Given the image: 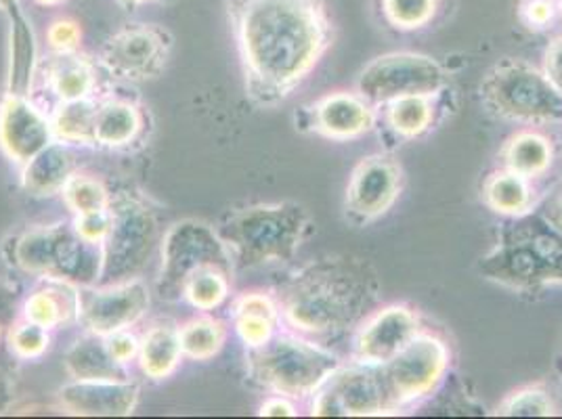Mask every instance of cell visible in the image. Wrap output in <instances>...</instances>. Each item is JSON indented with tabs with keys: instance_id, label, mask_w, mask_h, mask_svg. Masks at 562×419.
<instances>
[{
	"instance_id": "48",
	"label": "cell",
	"mask_w": 562,
	"mask_h": 419,
	"mask_svg": "<svg viewBox=\"0 0 562 419\" xmlns=\"http://www.w3.org/2000/svg\"><path fill=\"white\" fill-rule=\"evenodd\" d=\"M559 18L562 20V0H559Z\"/></svg>"
},
{
	"instance_id": "32",
	"label": "cell",
	"mask_w": 562,
	"mask_h": 419,
	"mask_svg": "<svg viewBox=\"0 0 562 419\" xmlns=\"http://www.w3.org/2000/svg\"><path fill=\"white\" fill-rule=\"evenodd\" d=\"M386 107V126L397 135L398 139H418L424 135L435 120V105L432 97L426 94H412L391 101Z\"/></svg>"
},
{
	"instance_id": "47",
	"label": "cell",
	"mask_w": 562,
	"mask_h": 419,
	"mask_svg": "<svg viewBox=\"0 0 562 419\" xmlns=\"http://www.w3.org/2000/svg\"><path fill=\"white\" fill-rule=\"evenodd\" d=\"M34 2L41 7H59L64 0H34Z\"/></svg>"
},
{
	"instance_id": "4",
	"label": "cell",
	"mask_w": 562,
	"mask_h": 419,
	"mask_svg": "<svg viewBox=\"0 0 562 419\" xmlns=\"http://www.w3.org/2000/svg\"><path fill=\"white\" fill-rule=\"evenodd\" d=\"M216 231L232 252L235 271H255L294 260L311 231V216L299 202L255 204L229 212Z\"/></svg>"
},
{
	"instance_id": "11",
	"label": "cell",
	"mask_w": 562,
	"mask_h": 419,
	"mask_svg": "<svg viewBox=\"0 0 562 419\" xmlns=\"http://www.w3.org/2000/svg\"><path fill=\"white\" fill-rule=\"evenodd\" d=\"M449 84L443 66L420 53H389L370 61L357 80V93L372 105H389L401 97L435 94Z\"/></svg>"
},
{
	"instance_id": "17",
	"label": "cell",
	"mask_w": 562,
	"mask_h": 419,
	"mask_svg": "<svg viewBox=\"0 0 562 419\" xmlns=\"http://www.w3.org/2000/svg\"><path fill=\"white\" fill-rule=\"evenodd\" d=\"M374 126V105L361 94L347 91H336L317 99L303 107L301 117L296 120V128L338 143L366 137Z\"/></svg>"
},
{
	"instance_id": "41",
	"label": "cell",
	"mask_w": 562,
	"mask_h": 419,
	"mask_svg": "<svg viewBox=\"0 0 562 419\" xmlns=\"http://www.w3.org/2000/svg\"><path fill=\"white\" fill-rule=\"evenodd\" d=\"M105 340H108L110 354L114 356V361L120 363L122 367H128L133 361H137V356H139L140 338H137L131 329L116 331V333L108 336Z\"/></svg>"
},
{
	"instance_id": "10",
	"label": "cell",
	"mask_w": 562,
	"mask_h": 419,
	"mask_svg": "<svg viewBox=\"0 0 562 419\" xmlns=\"http://www.w3.org/2000/svg\"><path fill=\"white\" fill-rule=\"evenodd\" d=\"M451 352L439 336L420 331L407 347L378 367L386 395V409L412 407L432 395L449 372Z\"/></svg>"
},
{
	"instance_id": "16",
	"label": "cell",
	"mask_w": 562,
	"mask_h": 419,
	"mask_svg": "<svg viewBox=\"0 0 562 419\" xmlns=\"http://www.w3.org/2000/svg\"><path fill=\"white\" fill-rule=\"evenodd\" d=\"M420 331L418 313L405 304H389L372 310L357 327L352 359L359 365L382 367Z\"/></svg>"
},
{
	"instance_id": "22",
	"label": "cell",
	"mask_w": 562,
	"mask_h": 419,
	"mask_svg": "<svg viewBox=\"0 0 562 419\" xmlns=\"http://www.w3.org/2000/svg\"><path fill=\"white\" fill-rule=\"evenodd\" d=\"M7 20H9L7 94L32 97L34 80H36L38 68H41L36 32L22 9L9 13Z\"/></svg>"
},
{
	"instance_id": "46",
	"label": "cell",
	"mask_w": 562,
	"mask_h": 419,
	"mask_svg": "<svg viewBox=\"0 0 562 419\" xmlns=\"http://www.w3.org/2000/svg\"><path fill=\"white\" fill-rule=\"evenodd\" d=\"M18 9H22V0H0V11H2L4 15L13 13V11H18Z\"/></svg>"
},
{
	"instance_id": "15",
	"label": "cell",
	"mask_w": 562,
	"mask_h": 419,
	"mask_svg": "<svg viewBox=\"0 0 562 419\" xmlns=\"http://www.w3.org/2000/svg\"><path fill=\"white\" fill-rule=\"evenodd\" d=\"M403 189V170L389 156L374 154L352 168L345 210L355 225L374 223L397 204Z\"/></svg>"
},
{
	"instance_id": "43",
	"label": "cell",
	"mask_w": 562,
	"mask_h": 419,
	"mask_svg": "<svg viewBox=\"0 0 562 419\" xmlns=\"http://www.w3.org/2000/svg\"><path fill=\"white\" fill-rule=\"evenodd\" d=\"M290 400H292V398H288V396H269V398L260 405L258 416H267V418H294V416H296V407H294Z\"/></svg>"
},
{
	"instance_id": "12",
	"label": "cell",
	"mask_w": 562,
	"mask_h": 419,
	"mask_svg": "<svg viewBox=\"0 0 562 419\" xmlns=\"http://www.w3.org/2000/svg\"><path fill=\"white\" fill-rule=\"evenodd\" d=\"M175 38L156 24H128L116 30L99 50L97 64L116 80L147 82L168 66Z\"/></svg>"
},
{
	"instance_id": "35",
	"label": "cell",
	"mask_w": 562,
	"mask_h": 419,
	"mask_svg": "<svg viewBox=\"0 0 562 419\" xmlns=\"http://www.w3.org/2000/svg\"><path fill=\"white\" fill-rule=\"evenodd\" d=\"M7 344L15 359L38 361L50 349V329L18 317L7 331Z\"/></svg>"
},
{
	"instance_id": "23",
	"label": "cell",
	"mask_w": 562,
	"mask_h": 419,
	"mask_svg": "<svg viewBox=\"0 0 562 419\" xmlns=\"http://www.w3.org/2000/svg\"><path fill=\"white\" fill-rule=\"evenodd\" d=\"M232 324L246 349H258L280 329V303L267 292H244L232 306Z\"/></svg>"
},
{
	"instance_id": "30",
	"label": "cell",
	"mask_w": 562,
	"mask_h": 419,
	"mask_svg": "<svg viewBox=\"0 0 562 419\" xmlns=\"http://www.w3.org/2000/svg\"><path fill=\"white\" fill-rule=\"evenodd\" d=\"M94 114H97L94 99L57 103L48 114L53 137L70 147L94 145Z\"/></svg>"
},
{
	"instance_id": "36",
	"label": "cell",
	"mask_w": 562,
	"mask_h": 419,
	"mask_svg": "<svg viewBox=\"0 0 562 419\" xmlns=\"http://www.w3.org/2000/svg\"><path fill=\"white\" fill-rule=\"evenodd\" d=\"M439 11V0H382V15L397 30H420Z\"/></svg>"
},
{
	"instance_id": "1",
	"label": "cell",
	"mask_w": 562,
	"mask_h": 419,
	"mask_svg": "<svg viewBox=\"0 0 562 419\" xmlns=\"http://www.w3.org/2000/svg\"><path fill=\"white\" fill-rule=\"evenodd\" d=\"M248 97L273 107L294 93L331 45L324 0H227Z\"/></svg>"
},
{
	"instance_id": "42",
	"label": "cell",
	"mask_w": 562,
	"mask_h": 419,
	"mask_svg": "<svg viewBox=\"0 0 562 419\" xmlns=\"http://www.w3.org/2000/svg\"><path fill=\"white\" fill-rule=\"evenodd\" d=\"M543 73L550 78V82L562 93V36L554 38L550 43V47L546 48Z\"/></svg>"
},
{
	"instance_id": "31",
	"label": "cell",
	"mask_w": 562,
	"mask_h": 419,
	"mask_svg": "<svg viewBox=\"0 0 562 419\" xmlns=\"http://www.w3.org/2000/svg\"><path fill=\"white\" fill-rule=\"evenodd\" d=\"M179 340L183 356L189 361H211L227 342V326L209 313L193 317L179 326Z\"/></svg>"
},
{
	"instance_id": "3",
	"label": "cell",
	"mask_w": 562,
	"mask_h": 419,
	"mask_svg": "<svg viewBox=\"0 0 562 419\" xmlns=\"http://www.w3.org/2000/svg\"><path fill=\"white\" fill-rule=\"evenodd\" d=\"M479 271L485 280L516 292L562 283V234L543 212L510 216L497 244L481 258Z\"/></svg>"
},
{
	"instance_id": "20",
	"label": "cell",
	"mask_w": 562,
	"mask_h": 419,
	"mask_svg": "<svg viewBox=\"0 0 562 419\" xmlns=\"http://www.w3.org/2000/svg\"><path fill=\"white\" fill-rule=\"evenodd\" d=\"M101 70L97 59L76 53H50L41 64L38 73L47 84L48 93L57 103L93 99L97 91V71Z\"/></svg>"
},
{
	"instance_id": "8",
	"label": "cell",
	"mask_w": 562,
	"mask_h": 419,
	"mask_svg": "<svg viewBox=\"0 0 562 419\" xmlns=\"http://www.w3.org/2000/svg\"><path fill=\"white\" fill-rule=\"evenodd\" d=\"M481 97L495 116L522 124L562 122V93L550 78L525 61L506 59L487 71Z\"/></svg>"
},
{
	"instance_id": "34",
	"label": "cell",
	"mask_w": 562,
	"mask_h": 419,
	"mask_svg": "<svg viewBox=\"0 0 562 419\" xmlns=\"http://www.w3.org/2000/svg\"><path fill=\"white\" fill-rule=\"evenodd\" d=\"M64 204L68 206L74 216L78 214H89V212H97V210L110 208L112 202V193L105 186L101 179H97L93 174L80 172L76 170L71 174L70 181L64 186L61 191Z\"/></svg>"
},
{
	"instance_id": "38",
	"label": "cell",
	"mask_w": 562,
	"mask_h": 419,
	"mask_svg": "<svg viewBox=\"0 0 562 419\" xmlns=\"http://www.w3.org/2000/svg\"><path fill=\"white\" fill-rule=\"evenodd\" d=\"M47 43L50 53H76L82 43V30L74 20L61 18L48 25Z\"/></svg>"
},
{
	"instance_id": "44",
	"label": "cell",
	"mask_w": 562,
	"mask_h": 419,
	"mask_svg": "<svg viewBox=\"0 0 562 419\" xmlns=\"http://www.w3.org/2000/svg\"><path fill=\"white\" fill-rule=\"evenodd\" d=\"M543 216L562 234V191H559L543 210Z\"/></svg>"
},
{
	"instance_id": "2",
	"label": "cell",
	"mask_w": 562,
	"mask_h": 419,
	"mask_svg": "<svg viewBox=\"0 0 562 419\" xmlns=\"http://www.w3.org/2000/svg\"><path fill=\"white\" fill-rule=\"evenodd\" d=\"M276 298L281 326L313 340L361 324L378 298V280L357 258H319L285 281Z\"/></svg>"
},
{
	"instance_id": "45",
	"label": "cell",
	"mask_w": 562,
	"mask_h": 419,
	"mask_svg": "<svg viewBox=\"0 0 562 419\" xmlns=\"http://www.w3.org/2000/svg\"><path fill=\"white\" fill-rule=\"evenodd\" d=\"M116 2L124 11H137L140 4H145V2H162V4H168L172 0H116Z\"/></svg>"
},
{
	"instance_id": "5",
	"label": "cell",
	"mask_w": 562,
	"mask_h": 419,
	"mask_svg": "<svg viewBox=\"0 0 562 419\" xmlns=\"http://www.w3.org/2000/svg\"><path fill=\"white\" fill-rule=\"evenodd\" d=\"M4 258L11 269L30 278L97 285L101 278V246L76 234L71 223L32 225L4 239Z\"/></svg>"
},
{
	"instance_id": "18",
	"label": "cell",
	"mask_w": 562,
	"mask_h": 419,
	"mask_svg": "<svg viewBox=\"0 0 562 419\" xmlns=\"http://www.w3.org/2000/svg\"><path fill=\"white\" fill-rule=\"evenodd\" d=\"M53 140L48 114L32 97L4 94L0 101V151L11 162L24 166Z\"/></svg>"
},
{
	"instance_id": "39",
	"label": "cell",
	"mask_w": 562,
	"mask_h": 419,
	"mask_svg": "<svg viewBox=\"0 0 562 419\" xmlns=\"http://www.w3.org/2000/svg\"><path fill=\"white\" fill-rule=\"evenodd\" d=\"M76 234L80 235L82 239L91 241L101 246L105 235L110 231V208L97 210V212H89V214H78L71 220Z\"/></svg>"
},
{
	"instance_id": "7",
	"label": "cell",
	"mask_w": 562,
	"mask_h": 419,
	"mask_svg": "<svg viewBox=\"0 0 562 419\" xmlns=\"http://www.w3.org/2000/svg\"><path fill=\"white\" fill-rule=\"evenodd\" d=\"M156 210L135 191L112 193L110 231L101 244V278L97 285L135 280L160 246Z\"/></svg>"
},
{
	"instance_id": "14",
	"label": "cell",
	"mask_w": 562,
	"mask_h": 419,
	"mask_svg": "<svg viewBox=\"0 0 562 419\" xmlns=\"http://www.w3.org/2000/svg\"><path fill=\"white\" fill-rule=\"evenodd\" d=\"M149 287L143 280L80 287L78 326L97 336H112L137 326L149 310Z\"/></svg>"
},
{
	"instance_id": "28",
	"label": "cell",
	"mask_w": 562,
	"mask_h": 419,
	"mask_svg": "<svg viewBox=\"0 0 562 419\" xmlns=\"http://www.w3.org/2000/svg\"><path fill=\"white\" fill-rule=\"evenodd\" d=\"M533 186L531 179L520 177L508 168L495 170L483 183V202L493 212L510 218L533 210Z\"/></svg>"
},
{
	"instance_id": "29",
	"label": "cell",
	"mask_w": 562,
	"mask_h": 419,
	"mask_svg": "<svg viewBox=\"0 0 562 419\" xmlns=\"http://www.w3.org/2000/svg\"><path fill=\"white\" fill-rule=\"evenodd\" d=\"M552 143L536 131H520L513 135L502 149L504 168L513 170L520 177L538 179L546 174L552 166Z\"/></svg>"
},
{
	"instance_id": "6",
	"label": "cell",
	"mask_w": 562,
	"mask_h": 419,
	"mask_svg": "<svg viewBox=\"0 0 562 419\" xmlns=\"http://www.w3.org/2000/svg\"><path fill=\"white\" fill-rule=\"evenodd\" d=\"M246 367L260 388L288 398H311L342 361L315 340L276 333L269 342L246 352Z\"/></svg>"
},
{
	"instance_id": "25",
	"label": "cell",
	"mask_w": 562,
	"mask_h": 419,
	"mask_svg": "<svg viewBox=\"0 0 562 419\" xmlns=\"http://www.w3.org/2000/svg\"><path fill=\"white\" fill-rule=\"evenodd\" d=\"M74 172L76 158L70 145L53 140L47 149L22 166V186L32 197L61 195Z\"/></svg>"
},
{
	"instance_id": "40",
	"label": "cell",
	"mask_w": 562,
	"mask_h": 419,
	"mask_svg": "<svg viewBox=\"0 0 562 419\" xmlns=\"http://www.w3.org/2000/svg\"><path fill=\"white\" fill-rule=\"evenodd\" d=\"M559 15V0H522L520 20L529 27L541 30Z\"/></svg>"
},
{
	"instance_id": "9",
	"label": "cell",
	"mask_w": 562,
	"mask_h": 419,
	"mask_svg": "<svg viewBox=\"0 0 562 419\" xmlns=\"http://www.w3.org/2000/svg\"><path fill=\"white\" fill-rule=\"evenodd\" d=\"M212 267L235 273L232 252L216 227L195 218L175 223L160 241L158 296L166 303H181L189 278Z\"/></svg>"
},
{
	"instance_id": "49",
	"label": "cell",
	"mask_w": 562,
	"mask_h": 419,
	"mask_svg": "<svg viewBox=\"0 0 562 419\" xmlns=\"http://www.w3.org/2000/svg\"><path fill=\"white\" fill-rule=\"evenodd\" d=\"M2 331H4V324L0 321V338H2Z\"/></svg>"
},
{
	"instance_id": "27",
	"label": "cell",
	"mask_w": 562,
	"mask_h": 419,
	"mask_svg": "<svg viewBox=\"0 0 562 419\" xmlns=\"http://www.w3.org/2000/svg\"><path fill=\"white\" fill-rule=\"evenodd\" d=\"M183 359L186 356L179 340V326L170 321H160V324H154L140 336L137 363L145 377L154 382L168 380L179 370Z\"/></svg>"
},
{
	"instance_id": "33",
	"label": "cell",
	"mask_w": 562,
	"mask_h": 419,
	"mask_svg": "<svg viewBox=\"0 0 562 419\" xmlns=\"http://www.w3.org/2000/svg\"><path fill=\"white\" fill-rule=\"evenodd\" d=\"M232 280L234 273L225 269H202L189 278L181 303L189 304L200 313H212L225 306L232 298Z\"/></svg>"
},
{
	"instance_id": "26",
	"label": "cell",
	"mask_w": 562,
	"mask_h": 419,
	"mask_svg": "<svg viewBox=\"0 0 562 419\" xmlns=\"http://www.w3.org/2000/svg\"><path fill=\"white\" fill-rule=\"evenodd\" d=\"M145 126L143 112L124 99H105L97 103L94 145L103 149H122L139 139Z\"/></svg>"
},
{
	"instance_id": "24",
	"label": "cell",
	"mask_w": 562,
	"mask_h": 419,
	"mask_svg": "<svg viewBox=\"0 0 562 419\" xmlns=\"http://www.w3.org/2000/svg\"><path fill=\"white\" fill-rule=\"evenodd\" d=\"M64 370L76 382H126L128 370L114 361L108 340L85 331L64 354Z\"/></svg>"
},
{
	"instance_id": "37",
	"label": "cell",
	"mask_w": 562,
	"mask_h": 419,
	"mask_svg": "<svg viewBox=\"0 0 562 419\" xmlns=\"http://www.w3.org/2000/svg\"><path fill=\"white\" fill-rule=\"evenodd\" d=\"M554 414L557 411H554L552 396L539 386L522 388L518 393L506 396L495 409V416H506V418H548Z\"/></svg>"
},
{
	"instance_id": "19",
	"label": "cell",
	"mask_w": 562,
	"mask_h": 419,
	"mask_svg": "<svg viewBox=\"0 0 562 419\" xmlns=\"http://www.w3.org/2000/svg\"><path fill=\"white\" fill-rule=\"evenodd\" d=\"M139 386L126 382H76L57 390V405L80 418H126L139 405Z\"/></svg>"
},
{
	"instance_id": "21",
	"label": "cell",
	"mask_w": 562,
	"mask_h": 419,
	"mask_svg": "<svg viewBox=\"0 0 562 419\" xmlns=\"http://www.w3.org/2000/svg\"><path fill=\"white\" fill-rule=\"evenodd\" d=\"M80 285L70 281L43 278L22 303L20 317L47 329H59L78 324Z\"/></svg>"
},
{
	"instance_id": "13",
	"label": "cell",
	"mask_w": 562,
	"mask_h": 419,
	"mask_svg": "<svg viewBox=\"0 0 562 419\" xmlns=\"http://www.w3.org/2000/svg\"><path fill=\"white\" fill-rule=\"evenodd\" d=\"M386 411V395L378 367L359 363L336 370L311 396V416L317 418H366Z\"/></svg>"
}]
</instances>
